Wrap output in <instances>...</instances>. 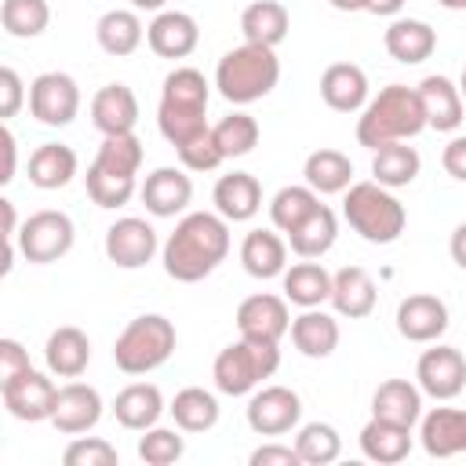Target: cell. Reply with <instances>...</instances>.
Wrapping results in <instances>:
<instances>
[{
  "label": "cell",
  "mask_w": 466,
  "mask_h": 466,
  "mask_svg": "<svg viewBox=\"0 0 466 466\" xmlns=\"http://www.w3.org/2000/svg\"><path fill=\"white\" fill-rule=\"evenodd\" d=\"M277 80H280V58L273 55V47L248 44V40L226 51L215 66V87L233 106H251L266 98L277 87Z\"/></svg>",
  "instance_id": "cell-4"
},
{
  "label": "cell",
  "mask_w": 466,
  "mask_h": 466,
  "mask_svg": "<svg viewBox=\"0 0 466 466\" xmlns=\"http://www.w3.org/2000/svg\"><path fill=\"white\" fill-rule=\"evenodd\" d=\"M106 255L120 269H138L157 255V229L146 218H116L106 229Z\"/></svg>",
  "instance_id": "cell-14"
},
{
  "label": "cell",
  "mask_w": 466,
  "mask_h": 466,
  "mask_svg": "<svg viewBox=\"0 0 466 466\" xmlns=\"http://www.w3.org/2000/svg\"><path fill=\"white\" fill-rule=\"evenodd\" d=\"M160 411H164V393H160L153 382H131V386H124V390L116 393V400H113L116 422H120L124 430H138V433L149 430V426H157Z\"/></svg>",
  "instance_id": "cell-28"
},
{
  "label": "cell",
  "mask_w": 466,
  "mask_h": 466,
  "mask_svg": "<svg viewBox=\"0 0 466 466\" xmlns=\"http://www.w3.org/2000/svg\"><path fill=\"white\" fill-rule=\"evenodd\" d=\"M284 299L302 306V309H313L320 302L331 299V273L320 266V262H295L291 269H284Z\"/></svg>",
  "instance_id": "cell-36"
},
{
  "label": "cell",
  "mask_w": 466,
  "mask_h": 466,
  "mask_svg": "<svg viewBox=\"0 0 466 466\" xmlns=\"http://www.w3.org/2000/svg\"><path fill=\"white\" fill-rule=\"evenodd\" d=\"M339 317H350V320H360L375 309V280L368 269L360 266H342L339 273H331V299Z\"/></svg>",
  "instance_id": "cell-25"
},
{
  "label": "cell",
  "mask_w": 466,
  "mask_h": 466,
  "mask_svg": "<svg viewBox=\"0 0 466 466\" xmlns=\"http://www.w3.org/2000/svg\"><path fill=\"white\" fill-rule=\"evenodd\" d=\"M76 175V153L62 142H44L29 157V182L36 189H62Z\"/></svg>",
  "instance_id": "cell-33"
},
{
  "label": "cell",
  "mask_w": 466,
  "mask_h": 466,
  "mask_svg": "<svg viewBox=\"0 0 466 466\" xmlns=\"http://www.w3.org/2000/svg\"><path fill=\"white\" fill-rule=\"evenodd\" d=\"M0 211H4V240H18V222H15V204L11 200H0Z\"/></svg>",
  "instance_id": "cell-55"
},
{
  "label": "cell",
  "mask_w": 466,
  "mask_h": 466,
  "mask_svg": "<svg viewBox=\"0 0 466 466\" xmlns=\"http://www.w3.org/2000/svg\"><path fill=\"white\" fill-rule=\"evenodd\" d=\"M419 167H422V157L415 153V146H404V142L379 146L375 149V160H371V175L386 189H400V186L415 182Z\"/></svg>",
  "instance_id": "cell-39"
},
{
  "label": "cell",
  "mask_w": 466,
  "mask_h": 466,
  "mask_svg": "<svg viewBox=\"0 0 466 466\" xmlns=\"http://www.w3.org/2000/svg\"><path fill=\"white\" fill-rule=\"evenodd\" d=\"M280 368V350L277 342H258V339H237L229 342L211 368V379L218 386V393L226 397H244L251 393L262 379H269Z\"/></svg>",
  "instance_id": "cell-7"
},
{
  "label": "cell",
  "mask_w": 466,
  "mask_h": 466,
  "mask_svg": "<svg viewBox=\"0 0 466 466\" xmlns=\"http://www.w3.org/2000/svg\"><path fill=\"white\" fill-rule=\"evenodd\" d=\"M182 451H186V441H182L178 430L149 426V430H142V437H138V459H142L146 466H171V462L182 459Z\"/></svg>",
  "instance_id": "cell-45"
},
{
  "label": "cell",
  "mask_w": 466,
  "mask_h": 466,
  "mask_svg": "<svg viewBox=\"0 0 466 466\" xmlns=\"http://www.w3.org/2000/svg\"><path fill=\"white\" fill-rule=\"evenodd\" d=\"M371 415L411 430L422 419V390L411 386L408 379H386L371 397Z\"/></svg>",
  "instance_id": "cell-26"
},
{
  "label": "cell",
  "mask_w": 466,
  "mask_h": 466,
  "mask_svg": "<svg viewBox=\"0 0 466 466\" xmlns=\"http://www.w3.org/2000/svg\"><path fill=\"white\" fill-rule=\"evenodd\" d=\"M419 98L426 109V124L433 131H455L462 124V91L448 76H426L419 84Z\"/></svg>",
  "instance_id": "cell-27"
},
{
  "label": "cell",
  "mask_w": 466,
  "mask_h": 466,
  "mask_svg": "<svg viewBox=\"0 0 466 466\" xmlns=\"http://www.w3.org/2000/svg\"><path fill=\"white\" fill-rule=\"evenodd\" d=\"M146 44L153 55L160 58H186L197 51L200 44V25L193 15L186 11H160L149 25H146Z\"/></svg>",
  "instance_id": "cell-16"
},
{
  "label": "cell",
  "mask_w": 466,
  "mask_h": 466,
  "mask_svg": "<svg viewBox=\"0 0 466 466\" xmlns=\"http://www.w3.org/2000/svg\"><path fill=\"white\" fill-rule=\"evenodd\" d=\"M211 200H215V211H218L226 222H248V218H255L258 208H262V186H258L255 175L233 171V175H222V178L215 182Z\"/></svg>",
  "instance_id": "cell-22"
},
{
  "label": "cell",
  "mask_w": 466,
  "mask_h": 466,
  "mask_svg": "<svg viewBox=\"0 0 466 466\" xmlns=\"http://www.w3.org/2000/svg\"><path fill=\"white\" fill-rule=\"evenodd\" d=\"M211 135H215V142H218L226 160L229 157H244V153H251L258 146V120L248 116V113H229L211 127Z\"/></svg>",
  "instance_id": "cell-44"
},
{
  "label": "cell",
  "mask_w": 466,
  "mask_h": 466,
  "mask_svg": "<svg viewBox=\"0 0 466 466\" xmlns=\"http://www.w3.org/2000/svg\"><path fill=\"white\" fill-rule=\"evenodd\" d=\"M208 80L200 69L193 66H178L164 76V91H160V106H157V124L160 135L178 149L189 138H197L200 131H208Z\"/></svg>",
  "instance_id": "cell-3"
},
{
  "label": "cell",
  "mask_w": 466,
  "mask_h": 466,
  "mask_svg": "<svg viewBox=\"0 0 466 466\" xmlns=\"http://www.w3.org/2000/svg\"><path fill=\"white\" fill-rule=\"evenodd\" d=\"M397 331L408 342H437L448 331V306L437 295H408L397 306Z\"/></svg>",
  "instance_id": "cell-18"
},
{
  "label": "cell",
  "mask_w": 466,
  "mask_h": 466,
  "mask_svg": "<svg viewBox=\"0 0 466 466\" xmlns=\"http://www.w3.org/2000/svg\"><path fill=\"white\" fill-rule=\"evenodd\" d=\"M91 167H98V171H113V175H138V167H142V142L135 138V131H127V135H106L102 138V146H98V153H95V160H91Z\"/></svg>",
  "instance_id": "cell-42"
},
{
  "label": "cell",
  "mask_w": 466,
  "mask_h": 466,
  "mask_svg": "<svg viewBox=\"0 0 466 466\" xmlns=\"http://www.w3.org/2000/svg\"><path fill=\"white\" fill-rule=\"evenodd\" d=\"M164 4H167V0H131L135 11H160Z\"/></svg>",
  "instance_id": "cell-58"
},
{
  "label": "cell",
  "mask_w": 466,
  "mask_h": 466,
  "mask_svg": "<svg viewBox=\"0 0 466 466\" xmlns=\"http://www.w3.org/2000/svg\"><path fill=\"white\" fill-rule=\"evenodd\" d=\"M441 164H444V171H448L451 178L466 182V135H459V138H451V142L444 146Z\"/></svg>",
  "instance_id": "cell-52"
},
{
  "label": "cell",
  "mask_w": 466,
  "mask_h": 466,
  "mask_svg": "<svg viewBox=\"0 0 466 466\" xmlns=\"http://www.w3.org/2000/svg\"><path fill=\"white\" fill-rule=\"evenodd\" d=\"M229 255V222L211 211H189L164 240V273L178 284H197Z\"/></svg>",
  "instance_id": "cell-1"
},
{
  "label": "cell",
  "mask_w": 466,
  "mask_h": 466,
  "mask_svg": "<svg viewBox=\"0 0 466 466\" xmlns=\"http://www.w3.org/2000/svg\"><path fill=\"white\" fill-rule=\"evenodd\" d=\"M342 215L346 222L368 240V244H393L400 233H404V204L386 189L379 186L375 178L371 182H353L346 189V200H342Z\"/></svg>",
  "instance_id": "cell-5"
},
{
  "label": "cell",
  "mask_w": 466,
  "mask_h": 466,
  "mask_svg": "<svg viewBox=\"0 0 466 466\" xmlns=\"http://www.w3.org/2000/svg\"><path fill=\"white\" fill-rule=\"evenodd\" d=\"M400 7H404V0H368V11L371 15H382V18H393Z\"/></svg>",
  "instance_id": "cell-56"
},
{
  "label": "cell",
  "mask_w": 466,
  "mask_h": 466,
  "mask_svg": "<svg viewBox=\"0 0 466 466\" xmlns=\"http://www.w3.org/2000/svg\"><path fill=\"white\" fill-rule=\"evenodd\" d=\"M335 237H339V218H335V211H331L328 204H320L317 211H309V215L288 233V244H291V251H295L299 258H320V255L331 251Z\"/></svg>",
  "instance_id": "cell-32"
},
{
  "label": "cell",
  "mask_w": 466,
  "mask_h": 466,
  "mask_svg": "<svg viewBox=\"0 0 466 466\" xmlns=\"http://www.w3.org/2000/svg\"><path fill=\"white\" fill-rule=\"evenodd\" d=\"M178 160H182V167H189V171H211V167H218L226 157H222V149H218V142H215V135H211V127H208V131H200L197 138H189L186 146H178Z\"/></svg>",
  "instance_id": "cell-48"
},
{
  "label": "cell",
  "mask_w": 466,
  "mask_h": 466,
  "mask_svg": "<svg viewBox=\"0 0 466 466\" xmlns=\"http://www.w3.org/2000/svg\"><path fill=\"white\" fill-rule=\"evenodd\" d=\"M291 29V15L280 0H255L244 7L240 15V33L248 44H262V47H277Z\"/></svg>",
  "instance_id": "cell-30"
},
{
  "label": "cell",
  "mask_w": 466,
  "mask_h": 466,
  "mask_svg": "<svg viewBox=\"0 0 466 466\" xmlns=\"http://www.w3.org/2000/svg\"><path fill=\"white\" fill-rule=\"evenodd\" d=\"M302 175H306V186L317 189V193H346L353 182V164L346 153L339 149H313L302 164Z\"/></svg>",
  "instance_id": "cell-37"
},
{
  "label": "cell",
  "mask_w": 466,
  "mask_h": 466,
  "mask_svg": "<svg viewBox=\"0 0 466 466\" xmlns=\"http://www.w3.org/2000/svg\"><path fill=\"white\" fill-rule=\"evenodd\" d=\"M91 124L102 135H127L138 124V98L127 84H106L91 98Z\"/></svg>",
  "instance_id": "cell-20"
},
{
  "label": "cell",
  "mask_w": 466,
  "mask_h": 466,
  "mask_svg": "<svg viewBox=\"0 0 466 466\" xmlns=\"http://www.w3.org/2000/svg\"><path fill=\"white\" fill-rule=\"evenodd\" d=\"M317 208H320V193L317 189H309V186H284L269 200V218H273V226L280 233H291Z\"/></svg>",
  "instance_id": "cell-41"
},
{
  "label": "cell",
  "mask_w": 466,
  "mask_h": 466,
  "mask_svg": "<svg viewBox=\"0 0 466 466\" xmlns=\"http://www.w3.org/2000/svg\"><path fill=\"white\" fill-rule=\"evenodd\" d=\"M426 109L419 98V87H404V84H390L382 87L357 116V142L368 149L390 146V142H404L415 138L419 131H426Z\"/></svg>",
  "instance_id": "cell-2"
},
{
  "label": "cell",
  "mask_w": 466,
  "mask_h": 466,
  "mask_svg": "<svg viewBox=\"0 0 466 466\" xmlns=\"http://www.w3.org/2000/svg\"><path fill=\"white\" fill-rule=\"evenodd\" d=\"M171 353H175V324L160 313L135 317L113 342V360L124 375L157 371Z\"/></svg>",
  "instance_id": "cell-6"
},
{
  "label": "cell",
  "mask_w": 466,
  "mask_h": 466,
  "mask_svg": "<svg viewBox=\"0 0 466 466\" xmlns=\"http://www.w3.org/2000/svg\"><path fill=\"white\" fill-rule=\"evenodd\" d=\"M302 419V400L288 386H262L248 400V426L258 437H280L291 433Z\"/></svg>",
  "instance_id": "cell-10"
},
{
  "label": "cell",
  "mask_w": 466,
  "mask_h": 466,
  "mask_svg": "<svg viewBox=\"0 0 466 466\" xmlns=\"http://www.w3.org/2000/svg\"><path fill=\"white\" fill-rule=\"evenodd\" d=\"M459 91H462V102H466V69H462V76H459Z\"/></svg>",
  "instance_id": "cell-60"
},
{
  "label": "cell",
  "mask_w": 466,
  "mask_h": 466,
  "mask_svg": "<svg viewBox=\"0 0 466 466\" xmlns=\"http://www.w3.org/2000/svg\"><path fill=\"white\" fill-rule=\"evenodd\" d=\"M73 237H76L73 218L66 211L44 208V211H36V215H29L22 222V229H18V251L33 266H47V262H58L62 255H69Z\"/></svg>",
  "instance_id": "cell-8"
},
{
  "label": "cell",
  "mask_w": 466,
  "mask_h": 466,
  "mask_svg": "<svg viewBox=\"0 0 466 466\" xmlns=\"http://www.w3.org/2000/svg\"><path fill=\"white\" fill-rule=\"evenodd\" d=\"M295 451L306 466H328L342 455V437L328 422H306L295 437Z\"/></svg>",
  "instance_id": "cell-43"
},
{
  "label": "cell",
  "mask_w": 466,
  "mask_h": 466,
  "mask_svg": "<svg viewBox=\"0 0 466 466\" xmlns=\"http://www.w3.org/2000/svg\"><path fill=\"white\" fill-rule=\"evenodd\" d=\"M0 146H4V171H0V182H11L15 178V157H18V142H15V131L4 124L0 131Z\"/></svg>",
  "instance_id": "cell-53"
},
{
  "label": "cell",
  "mask_w": 466,
  "mask_h": 466,
  "mask_svg": "<svg viewBox=\"0 0 466 466\" xmlns=\"http://www.w3.org/2000/svg\"><path fill=\"white\" fill-rule=\"evenodd\" d=\"M0 397H4V408L15 419H22V422H44L55 411L58 386L47 375H40L36 368H29V371L0 382Z\"/></svg>",
  "instance_id": "cell-11"
},
{
  "label": "cell",
  "mask_w": 466,
  "mask_h": 466,
  "mask_svg": "<svg viewBox=\"0 0 466 466\" xmlns=\"http://www.w3.org/2000/svg\"><path fill=\"white\" fill-rule=\"evenodd\" d=\"M291 342L302 357H331L335 346H339V320L324 309H302L295 320H291Z\"/></svg>",
  "instance_id": "cell-29"
},
{
  "label": "cell",
  "mask_w": 466,
  "mask_h": 466,
  "mask_svg": "<svg viewBox=\"0 0 466 466\" xmlns=\"http://www.w3.org/2000/svg\"><path fill=\"white\" fill-rule=\"evenodd\" d=\"M251 466H302L295 444H262L251 451Z\"/></svg>",
  "instance_id": "cell-51"
},
{
  "label": "cell",
  "mask_w": 466,
  "mask_h": 466,
  "mask_svg": "<svg viewBox=\"0 0 466 466\" xmlns=\"http://www.w3.org/2000/svg\"><path fill=\"white\" fill-rule=\"evenodd\" d=\"M44 360H47V371L58 375V379H76L84 375V368L91 364V339L73 328V324H62L47 335V346H44Z\"/></svg>",
  "instance_id": "cell-23"
},
{
  "label": "cell",
  "mask_w": 466,
  "mask_h": 466,
  "mask_svg": "<svg viewBox=\"0 0 466 466\" xmlns=\"http://www.w3.org/2000/svg\"><path fill=\"white\" fill-rule=\"evenodd\" d=\"M171 419L182 433H208L218 422V400L215 393H208L204 386H186L175 393L171 400Z\"/></svg>",
  "instance_id": "cell-38"
},
{
  "label": "cell",
  "mask_w": 466,
  "mask_h": 466,
  "mask_svg": "<svg viewBox=\"0 0 466 466\" xmlns=\"http://www.w3.org/2000/svg\"><path fill=\"white\" fill-rule=\"evenodd\" d=\"M102 419V397L95 386L87 382H66L58 386V397H55V411H51V422L58 433H87L95 430Z\"/></svg>",
  "instance_id": "cell-15"
},
{
  "label": "cell",
  "mask_w": 466,
  "mask_h": 466,
  "mask_svg": "<svg viewBox=\"0 0 466 466\" xmlns=\"http://www.w3.org/2000/svg\"><path fill=\"white\" fill-rule=\"evenodd\" d=\"M360 451H364L371 462L393 466V462L408 459V451H411V430L371 415V422L360 430Z\"/></svg>",
  "instance_id": "cell-34"
},
{
  "label": "cell",
  "mask_w": 466,
  "mask_h": 466,
  "mask_svg": "<svg viewBox=\"0 0 466 466\" xmlns=\"http://www.w3.org/2000/svg\"><path fill=\"white\" fill-rule=\"evenodd\" d=\"M29 113L47 127H66L80 113V87L69 73H40L29 84Z\"/></svg>",
  "instance_id": "cell-9"
},
{
  "label": "cell",
  "mask_w": 466,
  "mask_h": 466,
  "mask_svg": "<svg viewBox=\"0 0 466 466\" xmlns=\"http://www.w3.org/2000/svg\"><path fill=\"white\" fill-rule=\"evenodd\" d=\"M95 36H98V47H102L106 55H113V58H127V55L138 51V44H142L146 33H142V22H138L135 11L113 7V11H106V15L98 18Z\"/></svg>",
  "instance_id": "cell-35"
},
{
  "label": "cell",
  "mask_w": 466,
  "mask_h": 466,
  "mask_svg": "<svg viewBox=\"0 0 466 466\" xmlns=\"http://www.w3.org/2000/svg\"><path fill=\"white\" fill-rule=\"evenodd\" d=\"M335 11H368V0H328Z\"/></svg>",
  "instance_id": "cell-57"
},
{
  "label": "cell",
  "mask_w": 466,
  "mask_h": 466,
  "mask_svg": "<svg viewBox=\"0 0 466 466\" xmlns=\"http://www.w3.org/2000/svg\"><path fill=\"white\" fill-rule=\"evenodd\" d=\"M448 251H451L455 266H459V269H466V222H462V226H455L451 240H448Z\"/></svg>",
  "instance_id": "cell-54"
},
{
  "label": "cell",
  "mask_w": 466,
  "mask_h": 466,
  "mask_svg": "<svg viewBox=\"0 0 466 466\" xmlns=\"http://www.w3.org/2000/svg\"><path fill=\"white\" fill-rule=\"evenodd\" d=\"M320 98L335 113H357L368 106V73L353 62H331L320 76Z\"/></svg>",
  "instance_id": "cell-21"
},
{
  "label": "cell",
  "mask_w": 466,
  "mask_h": 466,
  "mask_svg": "<svg viewBox=\"0 0 466 466\" xmlns=\"http://www.w3.org/2000/svg\"><path fill=\"white\" fill-rule=\"evenodd\" d=\"M415 379H419V390L430 393L433 400H451L466 386V357L455 346H433L419 357Z\"/></svg>",
  "instance_id": "cell-12"
},
{
  "label": "cell",
  "mask_w": 466,
  "mask_h": 466,
  "mask_svg": "<svg viewBox=\"0 0 466 466\" xmlns=\"http://www.w3.org/2000/svg\"><path fill=\"white\" fill-rule=\"evenodd\" d=\"M441 7H448V11H466V0H437Z\"/></svg>",
  "instance_id": "cell-59"
},
{
  "label": "cell",
  "mask_w": 466,
  "mask_h": 466,
  "mask_svg": "<svg viewBox=\"0 0 466 466\" xmlns=\"http://www.w3.org/2000/svg\"><path fill=\"white\" fill-rule=\"evenodd\" d=\"M142 204L157 218H175L193 200V178L182 167H157L142 182Z\"/></svg>",
  "instance_id": "cell-17"
},
{
  "label": "cell",
  "mask_w": 466,
  "mask_h": 466,
  "mask_svg": "<svg viewBox=\"0 0 466 466\" xmlns=\"http://www.w3.org/2000/svg\"><path fill=\"white\" fill-rule=\"evenodd\" d=\"M419 441L430 459H451L466 451V408H433L422 415Z\"/></svg>",
  "instance_id": "cell-19"
},
{
  "label": "cell",
  "mask_w": 466,
  "mask_h": 466,
  "mask_svg": "<svg viewBox=\"0 0 466 466\" xmlns=\"http://www.w3.org/2000/svg\"><path fill=\"white\" fill-rule=\"evenodd\" d=\"M84 182H87V197H91L98 208H124V204L135 197V178H131V175H113V171L87 167Z\"/></svg>",
  "instance_id": "cell-46"
},
{
  "label": "cell",
  "mask_w": 466,
  "mask_h": 466,
  "mask_svg": "<svg viewBox=\"0 0 466 466\" xmlns=\"http://www.w3.org/2000/svg\"><path fill=\"white\" fill-rule=\"evenodd\" d=\"M22 102H25L22 76H18L11 66H4V69H0V116L11 120V116L22 109Z\"/></svg>",
  "instance_id": "cell-49"
},
{
  "label": "cell",
  "mask_w": 466,
  "mask_h": 466,
  "mask_svg": "<svg viewBox=\"0 0 466 466\" xmlns=\"http://www.w3.org/2000/svg\"><path fill=\"white\" fill-rule=\"evenodd\" d=\"M240 262L258 280L284 277V269H288V244L273 229H251L244 237V244H240Z\"/></svg>",
  "instance_id": "cell-31"
},
{
  "label": "cell",
  "mask_w": 466,
  "mask_h": 466,
  "mask_svg": "<svg viewBox=\"0 0 466 466\" xmlns=\"http://www.w3.org/2000/svg\"><path fill=\"white\" fill-rule=\"evenodd\" d=\"M62 462L66 466H116L120 455L109 441L102 437H76L66 451H62Z\"/></svg>",
  "instance_id": "cell-47"
},
{
  "label": "cell",
  "mask_w": 466,
  "mask_h": 466,
  "mask_svg": "<svg viewBox=\"0 0 466 466\" xmlns=\"http://www.w3.org/2000/svg\"><path fill=\"white\" fill-rule=\"evenodd\" d=\"M237 331L244 339H258V342H280L291 331V313L288 302L280 295H248L237 306Z\"/></svg>",
  "instance_id": "cell-13"
},
{
  "label": "cell",
  "mask_w": 466,
  "mask_h": 466,
  "mask_svg": "<svg viewBox=\"0 0 466 466\" xmlns=\"http://www.w3.org/2000/svg\"><path fill=\"white\" fill-rule=\"evenodd\" d=\"M382 44H386L390 58H397L404 66H419V62H426L433 55L437 33L422 18H393L386 25V33H382Z\"/></svg>",
  "instance_id": "cell-24"
},
{
  "label": "cell",
  "mask_w": 466,
  "mask_h": 466,
  "mask_svg": "<svg viewBox=\"0 0 466 466\" xmlns=\"http://www.w3.org/2000/svg\"><path fill=\"white\" fill-rule=\"evenodd\" d=\"M47 22H51L47 0H4V7H0V25L15 40L40 36L47 29Z\"/></svg>",
  "instance_id": "cell-40"
},
{
  "label": "cell",
  "mask_w": 466,
  "mask_h": 466,
  "mask_svg": "<svg viewBox=\"0 0 466 466\" xmlns=\"http://www.w3.org/2000/svg\"><path fill=\"white\" fill-rule=\"evenodd\" d=\"M29 368H33V364H29V353L22 350V342L0 339V382L22 375V371H29Z\"/></svg>",
  "instance_id": "cell-50"
}]
</instances>
